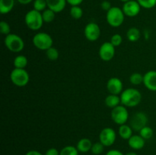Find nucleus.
Here are the masks:
<instances>
[{
  "instance_id": "obj_1",
  "label": "nucleus",
  "mask_w": 156,
  "mask_h": 155,
  "mask_svg": "<svg viewBox=\"0 0 156 155\" xmlns=\"http://www.w3.org/2000/svg\"><path fill=\"white\" fill-rule=\"evenodd\" d=\"M120 97L122 105L126 107L136 106L140 104L142 100V94L140 91L132 88L123 90Z\"/></svg>"
},
{
  "instance_id": "obj_2",
  "label": "nucleus",
  "mask_w": 156,
  "mask_h": 155,
  "mask_svg": "<svg viewBox=\"0 0 156 155\" xmlns=\"http://www.w3.org/2000/svg\"><path fill=\"white\" fill-rule=\"evenodd\" d=\"M24 22L30 30L34 31L40 30L44 24L42 13L34 9L29 11L24 17Z\"/></svg>"
},
{
  "instance_id": "obj_3",
  "label": "nucleus",
  "mask_w": 156,
  "mask_h": 155,
  "mask_svg": "<svg viewBox=\"0 0 156 155\" xmlns=\"http://www.w3.org/2000/svg\"><path fill=\"white\" fill-rule=\"evenodd\" d=\"M124 13L122 9L119 7H112L107 12V22L113 27H118L121 26L124 21Z\"/></svg>"
},
{
  "instance_id": "obj_4",
  "label": "nucleus",
  "mask_w": 156,
  "mask_h": 155,
  "mask_svg": "<svg viewBox=\"0 0 156 155\" xmlns=\"http://www.w3.org/2000/svg\"><path fill=\"white\" fill-rule=\"evenodd\" d=\"M4 43L6 48L12 53H20L24 48V42L23 39L15 33H10L5 36Z\"/></svg>"
},
{
  "instance_id": "obj_5",
  "label": "nucleus",
  "mask_w": 156,
  "mask_h": 155,
  "mask_svg": "<svg viewBox=\"0 0 156 155\" xmlns=\"http://www.w3.org/2000/svg\"><path fill=\"white\" fill-rule=\"evenodd\" d=\"M33 44L37 49L40 50L47 51L48 49L53 46V40L52 36L45 32H40L34 36Z\"/></svg>"
},
{
  "instance_id": "obj_6",
  "label": "nucleus",
  "mask_w": 156,
  "mask_h": 155,
  "mask_svg": "<svg viewBox=\"0 0 156 155\" xmlns=\"http://www.w3.org/2000/svg\"><path fill=\"white\" fill-rule=\"evenodd\" d=\"M11 81L17 87H24L28 84L30 76L25 68H14L10 73Z\"/></svg>"
},
{
  "instance_id": "obj_7",
  "label": "nucleus",
  "mask_w": 156,
  "mask_h": 155,
  "mask_svg": "<svg viewBox=\"0 0 156 155\" xmlns=\"http://www.w3.org/2000/svg\"><path fill=\"white\" fill-rule=\"evenodd\" d=\"M111 115L114 122L119 126L126 124L129 119V112L126 106L123 105H119L112 109Z\"/></svg>"
},
{
  "instance_id": "obj_8",
  "label": "nucleus",
  "mask_w": 156,
  "mask_h": 155,
  "mask_svg": "<svg viewBox=\"0 0 156 155\" xmlns=\"http://www.w3.org/2000/svg\"><path fill=\"white\" fill-rule=\"evenodd\" d=\"M148 117L143 112H137L134 114L129 121V126L133 130L140 132L143 128L147 126Z\"/></svg>"
},
{
  "instance_id": "obj_9",
  "label": "nucleus",
  "mask_w": 156,
  "mask_h": 155,
  "mask_svg": "<svg viewBox=\"0 0 156 155\" xmlns=\"http://www.w3.org/2000/svg\"><path fill=\"white\" fill-rule=\"evenodd\" d=\"M117 138L116 132L110 127H106L102 129L99 135L100 142L104 144L105 147H110L114 144Z\"/></svg>"
},
{
  "instance_id": "obj_10",
  "label": "nucleus",
  "mask_w": 156,
  "mask_h": 155,
  "mask_svg": "<svg viewBox=\"0 0 156 155\" xmlns=\"http://www.w3.org/2000/svg\"><path fill=\"white\" fill-rule=\"evenodd\" d=\"M115 56V46L111 42H105L101 45L99 56L104 62H109Z\"/></svg>"
},
{
  "instance_id": "obj_11",
  "label": "nucleus",
  "mask_w": 156,
  "mask_h": 155,
  "mask_svg": "<svg viewBox=\"0 0 156 155\" xmlns=\"http://www.w3.org/2000/svg\"><path fill=\"white\" fill-rule=\"evenodd\" d=\"M84 34L88 40L94 42L99 39L101 36L100 27L94 22H90L85 27Z\"/></svg>"
},
{
  "instance_id": "obj_12",
  "label": "nucleus",
  "mask_w": 156,
  "mask_h": 155,
  "mask_svg": "<svg viewBox=\"0 0 156 155\" xmlns=\"http://www.w3.org/2000/svg\"><path fill=\"white\" fill-rule=\"evenodd\" d=\"M141 6L139 4V2L135 0H130L123 4L122 10L126 16L133 18L138 15L140 12Z\"/></svg>"
},
{
  "instance_id": "obj_13",
  "label": "nucleus",
  "mask_w": 156,
  "mask_h": 155,
  "mask_svg": "<svg viewBox=\"0 0 156 155\" xmlns=\"http://www.w3.org/2000/svg\"><path fill=\"white\" fill-rule=\"evenodd\" d=\"M123 82L118 78H111L107 82V89L111 94L119 95L123 92Z\"/></svg>"
},
{
  "instance_id": "obj_14",
  "label": "nucleus",
  "mask_w": 156,
  "mask_h": 155,
  "mask_svg": "<svg viewBox=\"0 0 156 155\" xmlns=\"http://www.w3.org/2000/svg\"><path fill=\"white\" fill-rule=\"evenodd\" d=\"M143 84L148 90L151 91H156V71H148L143 75Z\"/></svg>"
},
{
  "instance_id": "obj_15",
  "label": "nucleus",
  "mask_w": 156,
  "mask_h": 155,
  "mask_svg": "<svg viewBox=\"0 0 156 155\" xmlns=\"http://www.w3.org/2000/svg\"><path fill=\"white\" fill-rule=\"evenodd\" d=\"M47 3V8L51 9L55 13H59L62 12L66 5V0H46Z\"/></svg>"
},
{
  "instance_id": "obj_16",
  "label": "nucleus",
  "mask_w": 156,
  "mask_h": 155,
  "mask_svg": "<svg viewBox=\"0 0 156 155\" xmlns=\"http://www.w3.org/2000/svg\"><path fill=\"white\" fill-rule=\"evenodd\" d=\"M145 144H146V140L140 135H133L132 137L128 140L129 146L134 150H140L143 148Z\"/></svg>"
},
{
  "instance_id": "obj_17",
  "label": "nucleus",
  "mask_w": 156,
  "mask_h": 155,
  "mask_svg": "<svg viewBox=\"0 0 156 155\" xmlns=\"http://www.w3.org/2000/svg\"><path fill=\"white\" fill-rule=\"evenodd\" d=\"M92 144V142L89 138H84L78 141L76 147H77L78 150L81 153H87L91 150Z\"/></svg>"
},
{
  "instance_id": "obj_18",
  "label": "nucleus",
  "mask_w": 156,
  "mask_h": 155,
  "mask_svg": "<svg viewBox=\"0 0 156 155\" xmlns=\"http://www.w3.org/2000/svg\"><path fill=\"white\" fill-rule=\"evenodd\" d=\"M15 0H0V13L6 15L11 12L15 6Z\"/></svg>"
},
{
  "instance_id": "obj_19",
  "label": "nucleus",
  "mask_w": 156,
  "mask_h": 155,
  "mask_svg": "<svg viewBox=\"0 0 156 155\" xmlns=\"http://www.w3.org/2000/svg\"><path fill=\"white\" fill-rule=\"evenodd\" d=\"M105 103L108 107L114 109L116 106H119L120 103H121V100H120V97L118 95H115V94H111L107 96V97L105 100Z\"/></svg>"
},
{
  "instance_id": "obj_20",
  "label": "nucleus",
  "mask_w": 156,
  "mask_h": 155,
  "mask_svg": "<svg viewBox=\"0 0 156 155\" xmlns=\"http://www.w3.org/2000/svg\"><path fill=\"white\" fill-rule=\"evenodd\" d=\"M133 129L130 127V126L123 124L120 126L118 129V133L120 138H122L124 140H129L133 135Z\"/></svg>"
},
{
  "instance_id": "obj_21",
  "label": "nucleus",
  "mask_w": 156,
  "mask_h": 155,
  "mask_svg": "<svg viewBox=\"0 0 156 155\" xmlns=\"http://www.w3.org/2000/svg\"><path fill=\"white\" fill-rule=\"evenodd\" d=\"M141 33L137 27H130L126 32V37L130 42H136L140 39Z\"/></svg>"
},
{
  "instance_id": "obj_22",
  "label": "nucleus",
  "mask_w": 156,
  "mask_h": 155,
  "mask_svg": "<svg viewBox=\"0 0 156 155\" xmlns=\"http://www.w3.org/2000/svg\"><path fill=\"white\" fill-rule=\"evenodd\" d=\"M27 59L24 55H18L14 59V66L15 68H25L27 65Z\"/></svg>"
},
{
  "instance_id": "obj_23",
  "label": "nucleus",
  "mask_w": 156,
  "mask_h": 155,
  "mask_svg": "<svg viewBox=\"0 0 156 155\" xmlns=\"http://www.w3.org/2000/svg\"><path fill=\"white\" fill-rule=\"evenodd\" d=\"M69 12L72 18L76 20L80 19L82 15H83V11H82V9L79 5L72 6Z\"/></svg>"
},
{
  "instance_id": "obj_24",
  "label": "nucleus",
  "mask_w": 156,
  "mask_h": 155,
  "mask_svg": "<svg viewBox=\"0 0 156 155\" xmlns=\"http://www.w3.org/2000/svg\"><path fill=\"white\" fill-rule=\"evenodd\" d=\"M41 13H42V17H43V20H44V22L50 23L52 22V21H53V20L55 19V15H56V13H55L53 11H52L51 9H48V8H47L46 10H44L43 12H41Z\"/></svg>"
},
{
  "instance_id": "obj_25",
  "label": "nucleus",
  "mask_w": 156,
  "mask_h": 155,
  "mask_svg": "<svg viewBox=\"0 0 156 155\" xmlns=\"http://www.w3.org/2000/svg\"><path fill=\"white\" fill-rule=\"evenodd\" d=\"M79 151L77 147L72 145H68L64 147L59 151V155H79Z\"/></svg>"
},
{
  "instance_id": "obj_26",
  "label": "nucleus",
  "mask_w": 156,
  "mask_h": 155,
  "mask_svg": "<svg viewBox=\"0 0 156 155\" xmlns=\"http://www.w3.org/2000/svg\"><path fill=\"white\" fill-rule=\"evenodd\" d=\"M46 56H47V59H48L49 60L56 61L59 59V51H58L57 49L52 46L46 51Z\"/></svg>"
},
{
  "instance_id": "obj_27",
  "label": "nucleus",
  "mask_w": 156,
  "mask_h": 155,
  "mask_svg": "<svg viewBox=\"0 0 156 155\" xmlns=\"http://www.w3.org/2000/svg\"><path fill=\"white\" fill-rule=\"evenodd\" d=\"M154 135V131L149 126H145L144 128L141 129L140 131V135L141 137H143L145 140H149Z\"/></svg>"
},
{
  "instance_id": "obj_28",
  "label": "nucleus",
  "mask_w": 156,
  "mask_h": 155,
  "mask_svg": "<svg viewBox=\"0 0 156 155\" xmlns=\"http://www.w3.org/2000/svg\"><path fill=\"white\" fill-rule=\"evenodd\" d=\"M34 9L40 12H43L47 8V3L46 0H34Z\"/></svg>"
},
{
  "instance_id": "obj_29",
  "label": "nucleus",
  "mask_w": 156,
  "mask_h": 155,
  "mask_svg": "<svg viewBox=\"0 0 156 155\" xmlns=\"http://www.w3.org/2000/svg\"><path fill=\"white\" fill-rule=\"evenodd\" d=\"M129 81L133 85H139L143 83V75L140 73H133L129 77Z\"/></svg>"
},
{
  "instance_id": "obj_30",
  "label": "nucleus",
  "mask_w": 156,
  "mask_h": 155,
  "mask_svg": "<svg viewBox=\"0 0 156 155\" xmlns=\"http://www.w3.org/2000/svg\"><path fill=\"white\" fill-rule=\"evenodd\" d=\"M104 149H105V146L101 142L99 141V142H95L92 144L91 151L92 152L93 154L99 155L103 153Z\"/></svg>"
},
{
  "instance_id": "obj_31",
  "label": "nucleus",
  "mask_w": 156,
  "mask_h": 155,
  "mask_svg": "<svg viewBox=\"0 0 156 155\" xmlns=\"http://www.w3.org/2000/svg\"><path fill=\"white\" fill-rule=\"evenodd\" d=\"M140 6L144 9H150L156 5V0H136Z\"/></svg>"
},
{
  "instance_id": "obj_32",
  "label": "nucleus",
  "mask_w": 156,
  "mask_h": 155,
  "mask_svg": "<svg viewBox=\"0 0 156 155\" xmlns=\"http://www.w3.org/2000/svg\"><path fill=\"white\" fill-rule=\"evenodd\" d=\"M0 32L2 34H4L5 36L11 33L10 25L6 21H2L0 23Z\"/></svg>"
},
{
  "instance_id": "obj_33",
  "label": "nucleus",
  "mask_w": 156,
  "mask_h": 155,
  "mask_svg": "<svg viewBox=\"0 0 156 155\" xmlns=\"http://www.w3.org/2000/svg\"><path fill=\"white\" fill-rule=\"evenodd\" d=\"M110 42L113 44L115 47L119 46L121 45L122 42H123V38H122L121 35L119 34V33H116L114 34L111 38V41Z\"/></svg>"
},
{
  "instance_id": "obj_34",
  "label": "nucleus",
  "mask_w": 156,
  "mask_h": 155,
  "mask_svg": "<svg viewBox=\"0 0 156 155\" xmlns=\"http://www.w3.org/2000/svg\"><path fill=\"white\" fill-rule=\"evenodd\" d=\"M101 9H103V10L108 12V11H109L110 9L112 8V6H111V4L110 2L104 1V2H102L101 4Z\"/></svg>"
},
{
  "instance_id": "obj_35",
  "label": "nucleus",
  "mask_w": 156,
  "mask_h": 155,
  "mask_svg": "<svg viewBox=\"0 0 156 155\" xmlns=\"http://www.w3.org/2000/svg\"><path fill=\"white\" fill-rule=\"evenodd\" d=\"M44 155H59V151L56 148L52 147V148L48 149Z\"/></svg>"
},
{
  "instance_id": "obj_36",
  "label": "nucleus",
  "mask_w": 156,
  "mask_h": 155,
  "mask_svg": "<svg viewBox=\"0 0 156 155\" xmlns=\"http://www.w3.org/2000/svg\"><path fill=\"white\" fill-rule=\"evenodd\" d=\"M106 155H124L121 151L119 150H116V149H112L110 150L109 151L107 152Z\"/></svg>"
},
{
  "instance_id": "obj_37",
  "label": "nucleus",
  "mask_w": 156,
  "mask_h": 155,
  "mask_svg": "<svg viewBox=\"0 0 156 155\" xmlns=\"http://www.w3.org/2000/svg\"><path fill=\"white\" fill-rule=\"evenodd\" d=\"M84 0H66L67 3H69L72 6L79 5L80 4H82V2Z\"/></svg>"
},
{
  "instance_id": "obj_38",
  "label": "nucleus",
  "mask_w": 156,
  "mask_h": 155,
  "mask_svg": "<svg viewBox=\"0 0 156 155\" xmlns=\"http://www.w3.org/2000/svg\"><path fill=\"white\" fill-rule=\"evenodd\" d=\"M25 155H43L41 152L37 151V150H31L27 151V153H25Z\"/></svg>"
},
{
  "instance_id": "obj_39",
  "label": "nucleus",
  "mask_w": 156,
  "mask_h": 155,
  "mask_svg": "<svg viewBox=\"0 0 156 155\" xmlns=\"http://www.w3.org/2000/svg\"><path fill=\"white\" fill-rule=\"evenodd\" d=\"M17 1L21 5H27L31 2L34 1V0H17Z\"/></svg>"
},
{
  "instance_id": "obj_40",
  "label": "nucleus",
  "mask_w": 156,
  "mask_h": 155,
  "mask_svg": "<svg viewBox=\"0 0 156 155\" xmlns=\"http://www.w3.org/2000/svg\"><path fill=\"white\" fill-rule=\"evenodd\" d=\"M125 155H137L135 152H129V153H126Z\"/></svg>"
},
{
  "instance_id": "obj_41",
  "label": "nucleus",
  "mask_w": 156,
  "mask_h": 155,
  "mask_svg": "<svg viewBox=\"0 0 156 155\" xmlns=\"http://www.w3.org/2000/svg\"><path fill=\"white\" fill-rule=\"evenodd\" d=\"M120 1L123 2H128V1H130V0H120Z\"/></svg>"
}]
</instances>
